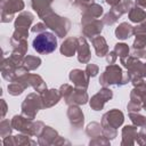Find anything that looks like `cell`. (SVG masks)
Returning <instances> with one entry per match:
<instances>
[{"instance_id": "1", "label": "cell", "mask_w": 146, "mask_h": 146, "mask_svg": "<svg viewBox=\"0 0 146 146\" xmlns=\"http://www.w3.org/2000/svg\"><path fill=\"white\" fill-rule=\"evenodd\" d=\"M33 48L39 54H50L57 48V39L51 32H42L33 40Z\"/></svg>"}]
</instances>
